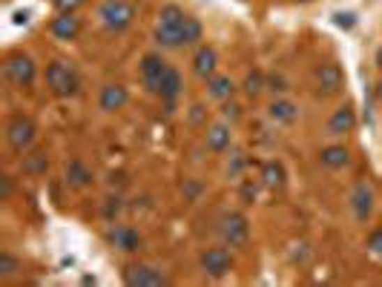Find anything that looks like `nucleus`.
Returning <instances> with one entry per match:
<instances>
[{"label":"nucleus","mask_w":382,"mask_h":287,"mask_svg":"<svg viewBox=\"0 0 382 287\" xmlns=\"http://www.w3.org/2000/svg\"><path fill=\"white\" fill-rule=\"evenodd\" d=\"M17 267H20V261H17L9 250L0 253V279H9V276H15V273H17Z\"/></svg>","instance_id":"28"},{"label":"nucleus","mask_w":382,"mask_h":287,"mask_svg":"<svg viewBox=\"0 0 382 287\" xmlns=\"http://www.w3.org/2000/svg\"><path fill=\"white\" fill-rule=\"evenodd\" d=\"M353 127H356V112L345 104V107H339L337 112H333L330 118H328V135H348V132H353Z\"/></svg>","instance_id":"12"},{"label":"nucleus","mask_w":382,"mask_h":287,"mask_svg":"<svg viewBox=\"0 0 382 287\" xmlns=\"http://www.w3.org/2000/svg\"><path fill=\"white\" fill-rule=\"evenodd\" d=\"M6 141H9V147L15 153H26L32 147V141H35V124L23 115L12 118L9 127H6Z\"/></svg>","instance_id":"5"},{"label":"nucleus","mask_w":382,"mask_h":287,"mask_svg":"<svg viewBox=\"0 0 382 287\" xmlns=\"http://www.w3.org/2000/svg\"><path fill=\"white\" fill-rule=\"evenodd\" d=\"M184 12L176 6V3H170V6H164L161 12H158V23H161V26H181V23H184Z\"/></svg>","instance_id":"26"},{"label":"nucleus","mask_w":382,"mask_h":287,"mask_svg":"<svg viewBox=\"0 0 382 287\" xmlns=\"http://www.w3.org/2000/svg\"><path fill=\"white\" fill-rule=\"evenodd\" d=\"M376 92H379V101H382V81H379V86H376Z\"/></svg>","instance_id":"36"},{"label":"nucleus","mask_w":382,"mask_h":287,"mask_svg":"<svg viewBox=\"0 0 382 287\" xmlns=\"http://www.w3.org/2000/svg\"><path fill=\"white\" fill-rule=\"evenodd\" d=\"M167 69H170V66H167V61L161 55H144V61H141V78H144V84H147L150 92L158 95L161 78H164Z\"/></svg>","instance_id":"9"},{"label":"nucleus","mask_w":382,"mask_h":287,"mask_svg":"<svg viewBox=\"0 0 382 287\" xmlns=\"http://www.w3.org/2000/svg\"><path fill=\"white\" fill-rule=\"evenodd\" d=\"M216 63H219L216 49H213V46H201V49L196 52V58H193V72L199 78H213L216 75Z\"/></svg>","instance_id":"14"},{"label":"nucleus","mask_w":382,"mask_h":287,"mask_svg":"<svg viewBox=\"0 0 382 287\" xmlns=\"http://www.w3.org/2000/svg\"><path fill=\"white\" fill-rule=\"evenodd\" d=\"M124 281L130 287H161V284H167V276L150 265H132L124 270Z\"/></svg>","instance_id":"7"},{"label":"nucleus","mask_w":382,"mask_h":287,"mask_svg":"<svg viewBox=\"0 0 382 287\" xmlns=\"http://www.w3.org/2000/svg\"><path fill=\"white\" fill-rule=\"evenodd\" d=\"M376 63H379V69H382V49L376 52Z\"/></svg>","instance_id":"35"},{"label":"nucleus","mask_w":382,"mask_h":287,"mask_svg":"<svg viewBox=\"0 0 382 287\" xmlns=\"http://www.w3.org/2000/svg\"><path fill=\"white\" fill-rule=\"evenodd\" d=\"M268 89H273V92H284L288 86H284V78H279V75H270V78H268Z\"/></svg>","instance_id":"34"},{"label":"nucleus","mask_w":382,"mask_h":287,"mask_svg":"<svg viewBox=\"0 0 382 287\" xmlns=\"http://www.w3.org/2000/svg\"><path fill=\"white\" fill-rule=\"evenodd\" d=\"M84 0H55V9L58 12H78Z\"/></svg>","instance_id":"31"},{"label":"nucleus","mask_w":382,"mask_h":287,"mask_svg":"<svg viewBox=\"0 0 382 287\" xmlns=\"http://www.w3.org/2000/svg\"><path fill=\"white\" fill-rule=\"evenodd\" d=\"M201 270L207 276H213V279H224L233 270V256L224 247H210L201 256Z\"/></svg>","instance_id":"6"},{"label":"nucleus","mask_w":382,"mask_h":287,"mask_svg":"<svg viewBox=\"0 0 382 287\" xmlns=\"http://www.w3.org/2000/svg\"><path fill=\"white\" fill-rule=\"evenodd\" d=\"M345 84V75H342V69L339 63H322L316 69V86L322 95H337Z\"/></svg>","instance_id":"10"},{"label":"nucleus","mask_w":382,"mask_h":287,"mask_svg":"<svg viewBox=\"0 0 382 287\" xmlns=\"http://www.w3.org/2000/svg\"><path fill=\"white\" fill-rule=\"evenodd\" d=\"M207 150H213V153H224L227 147H230V130L224 127V124H213L210 130H207Z\"/></svg>","instance_id":"21"},{"label":"nucleus","mask_w":382,"mask_h":287,"mask_svg":"<svg viewBox=\"0 0 382 287\" xmlns=\"http://www.w3.org/2000/svg\"><path fill=\"white\" fill-rule=\"evenodd\" d=\"M219 233H222V242L227 247H245L247 238H250V224L242 212H227L219 224Z\"/></svg>","instance_id":"2"},{"label":"nucleus","mask_w":382,"mask_h":287,"mask_svg":"<svg viewBox=\"0 0 382 287\" xmlns=\"http://www.w3.org/2000/svg\"><path fill=\"white\" fill-rule=\"evenodd\" d=\"M12 189H15V178L12 176H0V201H9Z\"/></svg>","instance_id":"30"},{"label":"nucleus","mask_w":382,"mask_h":287,"mask_svg":"<svg viewBox=\"0 0 382 287\" xmlns=\"http://www.w3.org/2000/svg\"><path fill=\"white\" fill-rule=\"evenodd\" d=\"M256 196H259V187L253 181H245L242 189H238V199H242V204H247V207L256 201Z\"/></svg>","instance_id":"29"},{"label":"nucleus","mask_w":382,"mask_h":287,"mask_svg":"<svg viewBox=\"0 0 382 287\" xmlns=\"http://www.w3.org/2000/svg\"><path fill=\"white\" fill-rule=\"evenodd\" d=\"M3 69H6V78H9L15 86H29V84L35 81V75H38L35 61H32L29 55H23V52L9 55L6 63H3Z\"/></svg>","instance_id":"4"},{"label":"nucleus","mask_w":382,"mask_h":287,"mask_svg":"<svg viewBox=\"0 0 382 287\" xmlns=\"http://www.w3.org/2000/svg\"><path fill=\"white\" fill-rule=\"evenodd\" d=\"M98 15H101V23H104L107 29L121 32V29H127L130 23H132L135 9H132L130 3H124V0H107Z\"/></svg>","instance_id":"3"},{"label":"nucleus","mask_w":382,"mask_h":287,"mask_svg":"<svg viewBox=\"0 0 382 287\" xmlns=\"http://www.w3.org/2000/svg\"><path fill=\"white\" fill-rule=\"evenodd\" d=\"M66 184L75 187V189H86L92 184V170L84 161H69V166H66Z\"/></svg>","instance_id":"16"},{"label":"nucleus","mask_w":382,"mask_h":287,"mask_svg":"<svg viewBox=\"0 0 382 287\" xmlns=\"http://www.w3.org/2000/svg\"><path fill=\"white\" fill-rule=\"evenodd\" d=\"M98 104L104 112H118V109H124L127 104V89L121 84H107L98 95Z\"/></svg>","instance_id":"13"},{"label":"nucleus","mask_w":382,"mask_h":287,"mask_svg":"<svg viewBox=\"0 0 382 287\" xmlns=\"http://www.w3.org/2000/svg\"><path fill=\"white\" fill-rule=\"evenodd\" d=\"M268 115L273 118L276 124H293L296 118H299V107L288 98H276L270 107H268Z\"/></svg>","instance_id":"15"},{"label":"nucleus","mask_w":382,"mask_h":287,"mask_svg":"<svg viewBox=\"0 0 382 287\" xmlns=\"http://www.w3.org/2000/svg\"><path fill=\"white\" fill-rule=\"evenodd\" d=\"M222 112H224L227 121H238V118H242V107H238V104H230V101L224 104V109H222Z\"/></svg>","instance_id":"33"},{"label":"nucleus","mask_w":382,"mask_h":287,"mask_svg":"<svg viewBox=\"0 0 382 287\" xmlns=\"http://www.w3.org/2000/svg\"><path fill=\"white\" fill-rule=\"evenodd\" d=\"M201 40V23L196 17H184L181 23V46H193Z\"/></svg>","instance_id":"25"},{"label":"nucleus","mask_w":382,"mask_h":287,"mask_svg":"<svg viewBox=\"0 0 382 287\" xmlns=\"http://www.w3.org/2000/svg\"><path fill=\"white\" fill-rule=\"evenodd\" d=\"M49 32L58 38V40H72L78 32H81V17L75 12H61L52 23H49Z\"/></svg>","instance_id":"11"},{"label":"nucleus","mask_w":382,"mask_h":287,"mask_svg":"<svg viewBox=\"0 0 382 287\" xmlns=\"http://www.w3.org/2000/svg\"><path fill=\"white\" fill-rule=\"evenodd\" d=\"M207 92H210V98L227 101L230 95L236 92V84H233L227 75H213V78H207Z\"/></svg>","instance_id":"20"},{"label":"nucleus","mask_w":382,"mask_h":287,"mask_svg":"<svg viewBox=\"0 0 382 287\" xmlns=\"http://www.w3.org/2000/svg\"><path fill=\"white\" fill-rule=\"evenodd\" d=\"M261 184L268 189H282L284 187V166L279 161H268L261 166Z\"/></svg>","instance_id":"22"},{"label":"nucleus","mask_w":382,"mask_h":287,"mask_svg":"<svg viewBox=\"0 0 382 287\" xmlns=\"http://www.w3.org/2000/svg\"><path fill=\"white\" fill-rule=\"evenodd\" d=\"M319 161L328 166V170H339V166H345L351 161V153H348L345 144H333V147H325L319 153Z\"/></svg>","instance_id":"17"},{"label":"nucleus","mask_w":382,"mask_h":287,"mask_svg":"<svg viewBox=\"0 0 382 287\" xmlns=\"http://www.w3.org/2000/svg\"><path fill=\"white\" fill-rule=\"evenodd\" d=\"M112 245H115L118 250H124V253H135V250L141 247V235H138V230H132V227H118V230L112 233Z\"/></svg>","instance_id":"18"},{"label":"nucleus","mask_w":382,"mask_h":287,"mask_svg":"<svg viewBox=\"0 0 382 287\" xmlns=\"http://www.w3.org/2000/svg\"><path fill=\"white\" fill-rule=\"evenodd\" d=\"M368 247H371V253L382 256V230H374V233H371V238H368Z\"/></svg>","instance_id":"32"},{"label":"nucleus","mask_w":382,"mask_h":287,"mask_svg":"<svg viewBox=\"0 0 382 287\" xmlns=\"http://www.w3.org/2000/svg\"><path fill=\"white\" fill-rule=\"evenodd\" d=\"M155 43L164 46V49H176L181 46V26H155Z\"/></svg>","instance_id":"24"},{"label":"nucleus","mask_w":382,"mask_h":287,"mask_svg":"<svg viewBox=\"0 0 382 287\" xmlns=\"http://www.w3.org/2000/svg\"><path fill=\"white\" fill-rule=\"evenodd\" d=\"M268 86V81H265V75H261V72H250V75L245 78V95L247 98H256V95H261V89Z\"/></svg>","instance_id":"27"},{"label":"nucleus","mask_w":382,"mask_h":287,"mask_svg":"<svg viewBox=\"0 0 382 287\" xmlns=\"http://www.w3.org/2000/svg\"><path fill=\"white\" fill-rule=\"evenodd\" d=\"M46 84H49V89L55 95H61V98H66V95H75L78 89V78L69 63L63 61H52L49 69H46Z\"/></svg>","instance_id":"1"},{"label":"nucleus","mask_w":382,"mask_h":287,"mask_svg":"<svg viewBox=\"0 0 382 287\" xmlns=\"http://www.w3.org/2000/svg\"><path fill=\"white\" fill-rule=\"evenodd\" d=\"M20 166H23V173H26V176H43L46 170H49V158H46L43 150H35L29 155H23Z\"/></svg>","instance_id":"23"},{"label":"nucleus","mask_w":382,"mask_h":287,"mask_svg":"<svg viewBox=\"0 0 382 287\" xmlns=\"http://www.w3.org/2000/svg\"><path fill=\"white\" fill-rule=\"evenodd\" d=\"M158 95H161L164 101H176L178 95H181V75H178V69H173V66H170V69L164 72Z\"/></svg>","instance_id":"19"},{"label":"nucleus","mask_w":382,"mask_h":287,"mask_svg":"<svg viewBox=\"0 0 382 287\" xmlns=\"http://www.w3.org/2000/svg\"><path fill=\"white\" fill-rule=\"evenodd\" d=\"M351 210L356 215V222H368L371 219V212H374V189H371V184L360 181L351 189Z\"/></svg>","instance_id":"8"}]
</instances>
